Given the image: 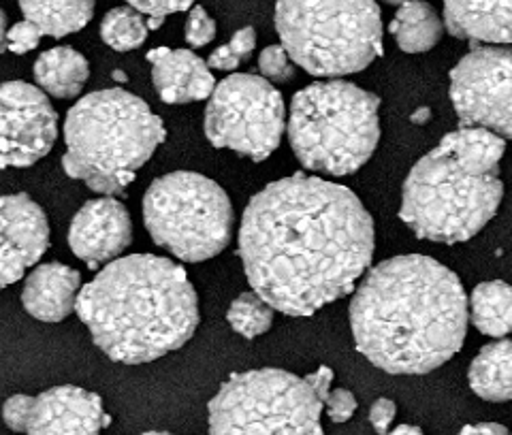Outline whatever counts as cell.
<instances>
[{
  "label": "cell",
  "mask_w": 512,
  "mask_h": 435,
  "mask_svg": "<svg viewBox=\"0 0 512 435\" xmlns=\"http://www.w3.org/2000/svg\"><path fill=\"white\" fill-rule=\"evenodd\" d=\"M325 410L329 421L335 425L348 423L352 416L357 412V397L352 395L348 389H335L329 391V395L325 397Z\"/></svg>",
  "instance_id": "30"
},
{
  "label": "cell",
  "mask_w": 512,
  "mask_h": 435,
  "mask_svg": "<svg viewBox=\"0 0 512 435\" xmlns=\"http://www.w3.org/2000/svg\"><path fill=\"white\" fill-rule=\"evenodd\" d=\"M143 435H173V433H167V431H146Z\"/></svg>",
  "instance_id": "39"
},
{
  "label": "cell",
  "mask_w": 512,
  "mask_h": 435,
  "mask_svg": "<svg viewBox=\"0 0 512 435\" xmlns=\"http://www.w3.org/2000/svg\"><path fill=\"white\" fill-rule=\"evenodd\" d=\"M133 241L131 214L116 197L88 201L75 214L69 229V246L79 261L99 269L122 256Z\"/></svg>",
  "instance_id": "13"
},
{
  "label": "cell",
  "mask_w": 512,
  "mask_h": 435,
  "mask_svg": "<svg viewBox=\"0 0 512 435\" xmlns=\"http://www.w3.org/2000/svg\"><path fill=\"white\" fill-rule=\"evenodd\" d=\"M457 435H510V431L500 423H478L466 425Z\"/></svg>",
  "instance_id": "35"
},
{
  "label": "cell",
  "mask_w": 512,
  "mask_h": 435,
  "mask_svg": "<svg viewBox=\"0 0 512 435\" xmlns=\"http://www.w3.org/2000/svg\"><path fill=\"white\" fill-rule=\"evenodd\" d=\"M504 152L506 139L459 126L410 169L399 218L419 239L446 246L470 241L500 209Z\"/></svg>",
  "instance_id": "4"
},
{
  "label": "cell",
  "mask_w": 512,
  "mask_h": 435,
  "mask_svg": "<svg viewBox=\"0 0 512 435\" xmlns=\"http://www.w3.org/2000/svg\"><path fill=\"white\" fill-rule=\"evenodd\" d=\"M468 320L461 280L425 254L378 263L350 301L357 352L393 376H423L451 361L466 342Z\"/></svg>",
  "instance_id": "2"
},
{
  "label": "cell",
  "mask_w": 512,
  "mask_h": 435,
  "mask_svg": "<svg viewBox=\"0 0 512 435\" xmlns=\"http://www.w3.org/2000/svg\"><path fill=\"white\" fill-rule=\"evenodd\" d=\"M380 99L342 79L316 82L293 96L288 141L308 171L342 177L359 171L380 141Z\"/></svg>",
  "instance_id": "6"
},
{
  "label": "cell",
  "mask_w": 512,
  "mask_h": 435,
  "mask_svg": "<svg viewBox=\"0 0 512 435\" xmlns=\"http://www.w3.org/2000/svg\"><path fill=\"white\" fill-rule=\"evenodd\" d=\"M451 101L461 126L512 139V47L480 45L451 71Z\"/></svg>",
  "instance_id": "11"
},
{
  "label": "cell",
  "mask_w": 512,
  "mask_h": 435,
  "mask_svg": "<svg viewBox=\"0 0 512 435\" xmlns=\"http://www.w3.org/2000/svg\"><path fill=\"white\" fill-rule=\"evenodd\" d=\"M35 79L39 88L54 99H75L88 84L90 67L86 56L73 47L60 45L43 52L35 62Z\"/></svg>",
  "instance_id": "19"
},
{
  "label": "cell",
  "mask_w": 512,
  "mask_h": 435,
  "mask_svg": "<svg viewBox=\"0 0 512 435\" xmlns=\"http://www.w3.org/2000/svg\"><path fill=\"white\" fill-rule=\"evenodd\" d=\"M24 20L35 24L43 37L62 39L88 26L94 0H18Z\"/></svg>",
  "instance_id": "22"
},
{
  "label": "cell",
  "mask_w": 512,
  "mask_h": 435,
  "mask_svg": "<svg viewBox=\"0 0 512 435\" xmlns=\"http://www.w3.org/2000/svg\"><path fill=\"white\" fill-rule=\"evenodd\" d=\"M128 7L137 9L139 13L148 15V18H167L171 13L188 11L195 0H126Z\"/></svg>",
  "instance_id": "32"
},
{
  "label": "cell",
  "mask_w": 512,
  "mask_h": 435,
  "mask_svg": "<svg viewBox=\"0 0 512 435\" xmlns=\"http://www.w3.org/2000/svg\"><path fill=\"white\" fill-rule=\"evenodd\" d=\"M148 22L133 7H116L107 11L101 22V39L116 52H133L148 39Z\"/></svg>",
  "instance_id": "24"
},
{
  "label": "cell",
  "mask_w": 512,
  "mask_h": 435,
  "mask_svg": "<svg viewBox=\"0 0 512 435\" xmlns=\"http://www.w3.org/2000/svg\"><path fill=\"white\" fill-rule=\"evenodd\" d=\"M374 250V220L355 192L306 173L256 192L239 224V259L252 290L293 318L350 295Z\"/></svg>",
  "instance_id": "1"
},
{
  "label": "cell",
  "mask_w": 512,
  "mask_h": 435,
  "mask_svg": "<svg viewBox=\"0 0 512 435\" xmlns=\"http://www.w3.org/2000/svg\"><path fill=\"white\" fill-rule=\"evenodd\" d=\"M395 43L406 54H423L434 50L444 35V20L425 0H408L399 5L389 26Z\"/></svg>",
  "instance_id": "21"
},
{
  "label": "cell",
  "mask_w": 512,
  "mask_h": 435,
  "mask_svg": "<svg viewBox=\"0 0 512 435\" xmlns=\"http://www.w3.org/2000/svg\"><path fill=\"white\" fill-rule=\"evenodd\" d=\"M444 28L455 39L512 43V0H442Z\"/></svg>",
  "instance_id": "17"
},
{
  "label": "cell",
  "mask_w": 512,
  "mask_h": 435,
  "mask_svg": "<svg viewBox=\"0 0 512 435\" xmlns=\"http://www.w3.org/2000/svg\"><path fill=\"white\" fill-rule=\"evenodd\" d=\"M472 325L489 337L512 333V286L502 280L478 284L468 301Z\"/></svg>",
  "instance_id": "23"
},
{
  "label": "cell",
  "mask_w": 512,
  "mask_h": 435,
  "mask_svg": "<svg viewBox=\"0 0 512 435\" xmlns=\"http://www.w3.org/2000/svg\"><path fill=\"white\" fill-rule=\"evenodd\" d=\"M109 425L103 399L82 386H54L32 397L28 435H101Z\"/></svg>",
  "instance_id": "14"
},
{
  "label": "cell",
  "mask_w": 512,
  "mask_h": 435,
  "mask_svg": "<svg viewBox=\"0 0 512 435\" xmlns=\"http://www.w3.org/2000/svg\"><path fill=\"white\" fill-rule=\"evenodd\" d=\"M75 312L111 361L141 365L180 350L199 327V297L182 265L128 254L82 286Z\"/></svg>",
  "instance_id": "3"
},
{
  "label": "cell",
  "mask_w": 512,
  "mask_h": 435,
  "mask_svg": "<svg viewBox=\"0 0 512 435\" xmlns=\"http://www.w3.org/2000/svg\"><path fill=\"white\" fill-rule=\"evenodd\" d=\"M82 290V273L62 263H45L32 269L22 290L24 310L41 322H62L75 312Z\"/></svg>",
  "instance_id": "16"
},
{
  "label": "cell",
  "mask_w": 512,
  "mask_h": 435,
  "mask_svg": "<svg viewBox=\"0 0 512 435\" xmlns=\"http://www.w3.org/2000/svg\"><path fill=\"white\" fill-rule=\"evenodd\" d=\"M387 435H425V433H423V429L414 427V425H399L393 431H389Z\"/></svg>",
  "instance_id": "37"
},
{
  "label": "cell",
  "mask_w": 512,
  "mask_h": 435,
  "mask_svg": "<svg viewBox=\"0 0 512 435\" xmlns=\"http://www.w3.org/2000/svg\"><path fill=\"white\" fill-rule=\"evenodd\" d=\"M259 71L269 84H286L295 75V62L282 45H269L259 56Z\"/></svg>",
  "instance_id": "27"
},
{
  "label": "cell",
  "mask_w": 512,
  "mask_h": 435,
  "mask_svg": "<svg viewBox=\"0 0 512 435\" xmlns=\"http://www.w3.org/2000/svg\"><path fill=\"white\" fill-rule=\"evenodd\" d=\"M184 39L190 47H205L216 39V22L203 7H192L184 28Z\"/></svg>",
  "instance_id": "28"
},
{
  "label": "cell",
  "mask_w": 512,
  "mask_h": 435,
  "mask_svg": "<svg viewBox=\"0 0 512 435\" xmlns=\"http://www.w3.org/2000/svg\"><path fill=\"white\" fill-rule=\"evenodd\" d=\"M28 265L18 252L0 248V290L24 278Z\"/></svg>",
  "instance_id": "33"
},
{
  "label": "cell",
  "mask_w": 512,
  "mask_h": 435,
  "mask_svg": "<svg viewBox=\"0 0 512 435\" xmlns=\"http://www.w3.org/2000/svg\"><path fill=\"white\" fill-rule=\"evenodd\" d=\"M32 410V397L30 395H13L5 401L3 406V421L15 433H26L28 421Z\"/></svg>",
  "instance_id": "31"
},
{
  "label": "cell",
  "mask_w": 512,
  "mask_h": 435,
  "mask_svg": "<svg viewBox=\"0 0 512 435\" xmlns=\"http://www.w3.org/2000/svg\"><path fill=\"white\" fill-rule=\"evenodd\" d=\"M397 414V408H395V401L387 399V397H380L376 399L372 408H370V423L374 427V431L378 435H387L391 425H393V418Z\"/></svg>",
  "instance_id": "34"
},
{
  "label": "cell",
  "mask_w": 512,
  "mask_h": 435,
  "mask_svg": "<svg viewBox=\"0 0 512 435\" xmlns=\"http://www.w3.org/2000/svg\"><path fill=\"white\" fill-rule=\"evenodd\" d=\"M7 30H9V24H7V13L0 9V52L7 50Z\"/></svg>",
  "instance_id": "36"
},
{
  "label": "cell",
  "mask_w": 512,
  "mask_h": 435,
  "mask_svg": "<svg viewBox=\"0 0 512 435\" xmlns=\"http://www.w3.org/2000/svg\"><path fill=\"white\" fill-rule=\"evenodd\" d=\"M276 30L303 71L344 77L382 56V15L376 0H278Z\"/></svg>",
  "instance_id": "7"
},
{
  "label": "cell",
  "mask_w": 512,
  "mask_h": 435,
  "mask_svg": "<svg viewBox=\"0 0 512 435\" xmlns=\"http://www.w3.org/2000/svg\"><path fill=\"white\" fill-rule=\"evenodd\" d=\"M382 3H387V5H404V3H408V0H382Z\"/></svg>",
  "instance_id": "38"
},
{
  "label": "cell",
  "mask_w": 512,
  "mask_h": 435,
  "mask_svg": "<svg viewBox=\"0 0 512 435\" xmlns=\"http://www.w3.org/2000/svg\"><path fill=\"white\" fill-rule=\"evenodd\" d=\"M58 139V114L39 88L0 84V169H24L50 154Z\"/></svg>",
  "instance_id": "12"
},
{
  "label": "cell",
  "mask_w": 512,
  "mask_h": 435,
  "mask_svg": "<svg viewBox=\"0 0 512 435\" xmlns=\"http://www.w3.org/2000/svg\"><path fill=\"white\" fill-rule=\"evenodd\" d=\"M254 47L256 30L252 26H246L242 30H237L227 45H222L212 52V56L207 58V67L214 71H235L239 64L252 56Z\"/></svg>",
  "instance_id": "26"
},
{
  "label": "cell",
  "mask_w": 512,
  "mask_h": 435,
  "mask_svg": "<svg viewBox=\"0 0 512 435\" xmlns=\"http://www.w3.org/2000/svg\"><path fill=\"white\" fill-rule=\"evenodd\" d=\"M0 248L18 252L28 267H35L50 248L45 212L22 192L0 197Z\"/></svg>",
  "instance_id": "18"
},
{
  "label": "cell",
  "mask_w": 512,
  "mask_h": 435,
  "mask_svg": "<svg viewBox=\"0 0 512 435\" xmlns=\"http://www.w3.org/2000/svg\"><path fill=\"white\" fill-rule=\"evenodd\" d=\"M41 37H43L41 30L35 24L22 20L7 30V50L18 56H24L35 50V47H39Z\"/></svg>",
  "instance_id": "29"
},
{
  "label": "cell",
  "mask_w": 512,
  "mask_h": 435,
  "mask_svg": "<svg viewBox=\"0 0 512 435\" xmlns=\"http://www.w3.org/2000/svg\"><path fill=\"white\" fill-rule=\"evenodd\" d=\"M274 308L254 290L242 293L229 305L227 320L231 329L242 335L244 340H254V337L265 335L271 325H274Z\"/></svg>",
  "instance_id": "25"
},
{
  "label": "cell",
  "mask_w": 512,
  "mask_h": 435,
  "mask_svg": "<svg viewBox=\"0 0 512 435\" xmlns=\"http://www.w3.org/2000/svg\"><path fill=\"white\" fill-rule=\"evenodd\" d=\"M148 62L152 64V84L163 103H199L210 99L216 88L212 69L190 50L156 47L148 52Z\"/></svg>",
  "instance_id": "15"
},
{
  "label": "cell",
  "mask_w": 512,
  "mask_h": 435,
  "mask_svg": "<svg viewBox=\"0 0 512 435\" xmlns=\"http://www.w3.org/2000/svg\"><path fill=\"white\" fill-rule=\"evenodd\" d=\"M143 222L158 248L184 263H203L231 244L235 212L227 192L210 177L173 171L146 190Z\"/></svg>",
  "instance_id": "9"
},
{
  "label": "cell",
  "mask_w": 512,
  "mask_h": 435,
  "mask_svg": "<svg viewBox=\"0 0 512 435\" xmlns=\"http://www.w3.org/2000/svg\"><path fill=\"white\" fill-rule=\"evenodd\" d=\"M325 401L308 376L286 369L233 374L207 406L210 435H325Z\"/></svg>",
  "instance_id": "8"
},
{
  "label": "cell",
  "mask_w": 512,
  "mask_h": 435,
  "mask_svg": "<svg viewBox=\"0 0 512 435\" xmlns=\"http://www.w3.org/2000/svg\"><path fill=\"white\" fill-rule=\"evenodd\" d=\"M203 128L216 148L263 163L282 141L286 105L267 79L235 73L216 84L205 109Z\"/></svg>",
  "instance_id": "10"
},
{
  "label": "cell",
  "mask_w": 512,
  "mask_h": 435,
  "mask_svg": "<svg viewBox=\"0 0 512 435\" xmlns=\"http://www.w3.org/2000/svg\"><path fill=\"white\" fill-rule=\"evenodd\" d=\"M167 131L150 105L122 88L90 92L64 120L62 169L103 197L124 195Z\"/></svg>",
  "instance_id": "5"
},
{
  "label": "cell",
  "mask_w": 512,
  "mask_h": 435,
  "mask_svg": "<svg viewBox=\"0 0 512 435\" xmlns=\"http://www.w3.org/2000/svg\"><path fill=\"white\" fill-rule=\"evenodd\" d=\"M470 389L485 401H512V340H498L480 350L468 369Z\"/></svg>",
  "instance_id": "20"
}]
</instances>
